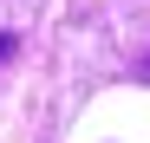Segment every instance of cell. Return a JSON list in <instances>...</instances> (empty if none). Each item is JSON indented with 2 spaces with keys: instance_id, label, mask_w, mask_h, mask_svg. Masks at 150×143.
I'll use <instances>...</instances> for the list:
<instances>
[{
  "instance_id": "obj_1",
  "label": "cell",
  "mask_w": 150,
  "mask_h": 143,
  "mask_svg": "<svg viewBox=\"0 0 150 143\" xmlns=\"http://www.w3.org/2000/svg\"><path fill=\"white\" fill-rule=\"evenodd\" d=\"M13 52H20V39H13V33H0V65H7Z\"/></svg>"
},
{
  "instance_id": "obj_2",
  "label": "cell",
  "mask_w": 150,
  "mask_h": 143,
  "mask_svg": "<svg viewBox=\"0 0 150 143\" xmlns=\"http://www.w3.org/2000/svg\"><path fill=\"white\" fill-rule=\"evenodd\" d=\"M144 78H150V59H144Z\"/></svg>"
}]
</instances>
